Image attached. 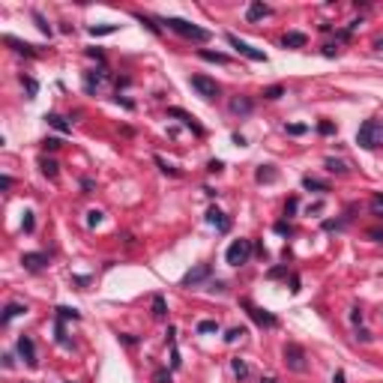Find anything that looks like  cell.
I'll list each match as a JSON object with an SVG mask.
<instances>
[{"mask_svg":"<svg viewBox=\"0 0 383 383\" xmlns=\"http://www.w3.org/2000/svg\"><path fill=\"white\" fill-rule=\"evenodd\" d=\"M356 144L365 150H377L383 147V123L380 120H365L356 132Z\"/></svg>","mask_w":383,"mask_h":383,"instance_id":"obj_1","label":"cell"},{"mask_svg":"<svg viewBox=\"0 0 383 383\" xmlns=\"http://www.w3.org/2000/svg\"><path fill=\"white\" fill-rule=\"evenodd\" d=\"M165 24H168L174 33L192 39V42H207V39H210V30H204V27H198V24H189V21H183V18H165Z\"/></svg>","mask_w":383,"mask_h":383,"instance_id":"obj_2","label":"cell"},{"mask_svg":"<svg viewBox=\"0 0 383 383\" xmlns=\"http://www.w3.org/2000/svg\"><path fill=\"white\" fill-rule=\"evenodd\" d=\"M249 257H252V243L249 240H234L224 252V260L231 266H243V263H249Z\"/></svg>","mask_w":383,"mask_h":383,"instance_id":"obj_3","label":"cell"},{"mask_svg":"<svg viewBox=\"0 0 383 383\" xmlns=\"http://www.w3.org/2000/svg\"><path fill=\"white\" fill-rule=\"evenodd\" d=\"M285 362L290 371H305L309 368V362H305V351L299 348V344H285Z\"/></svg>","mask_w":383,"mask_h":383,"instance_id":"obj_4","label":"cell"},{"mask_svg":"<svg viewBox=\"0 0 383 383\" xmlns=\"http://www.w3.org/2000/svg\"><path fill=\"white\" fill-rule=\"evenodd\" d=\"M189 84H192V90H198L204 99H216L219 96V84L213 78H207V75H192Z\"/></svg>","mask_w":383,"mask_h":383,"instance_id":"obj_5","label":"cell"},{"mask_svg":"<svg viewBox=\"0 0 383 383\" xmlns=\"http://www.w3.org/2000/svg\"><path fill=\"white\" fill-rule=\"evenodd\" d=\"M227 45H231V48H237L243 57H249V60H257V63H263L266 60V54L260 51V48H252L249 42H243L240 39V36H234V33H227Z\"/></svg>","mask_w":383,"mask_h":383,"instance_id":"obj_6","label":"cell"},{"mask_svg":"<svg viewBox=\"0 0 383 383\" xmlns=\"http://www.w3.org/2000/svg\"><path fill=\"white\" fill-rule=\"evenodd\" d=\"M243 309L249 312V318L257 323V326H266V329H273L279 320H276V315H270V312H266V309H257V305H252V302H246L243 299Z\"/></svg>","mask_w":383,"mask_h":383,"instance_id":"obj_7","label":"cell"},{"mask_svg":"<svg viewBox=\"0 0 383 383\" xmlns=\"http://www.w3.org/2000/svg\"><path fill=\"white\" fill-rule=\"evenodd\" d=\"M207 222L216 227L219 234H227V231H231V219H224V213H222V210H216V207L207 213Z\"/></svg>","mask_w":383,"mask_h":383,"instance_id":"obj_8","label":"cell"},{"mask_svg":"<svg viewBox=\"0 0 383 383\" xmlns=\"http://www.w3.org/2000/svg\"><path fill=\"white\" fill-rule=\"evenodd\" d=\"M21 263H24V270L36 273V270H42V266L48 263V255H39V252H27V255L21 257Z\"/></svg>","mask_w":383,"mask_h":383,"instance_id":"obj_9","label":"cell"},{"mask_svg":"<svg viewBox=\"0 0 383 383\" xmlns=\"http://www.w3.org/2000/svg\"><path fill=\"white\" fill-rule=\"evenodd\" d=\"M18 353H21V359H24L30 368L36 365V348H33V341H30L27 335H21V338H18Z\"/></svg>","mask_w":383,"mask_h":383,"instance_id":"obj_10","label":"cell"},{"mask_svg":"<svg viewBox=\"0 0 383 383\" xmlns=\"http://www.w3.org/2000/svg\"><path fill=\"white\" fill-rule=\"evenodd\" d=\"M168 117H180V120H183V123L192 129V132H195V135H204V129L195 123V117H192V114H186L183 108H168Z\"/></svg>","mask_w":383,"mask_h":383,"instance_id":"obj_11","label":"cell"},{"mask_svg":"<svg viewBox=\"0 0 383 383\" xmlns=\"http://www.w3.org/2000/svg\"><path fill=\"white\" fill-rule=\"evenodd\" d=\"M266 15H273V9L266 6V3H260V0L249 3V9H246V18H249V21H260V18H266Z\"/></svg>","mask_w":383,"mask_h":383,"instance_id":"obj_12","label":"cell"},{"mask_svg":"<svg viewBox=\"0 0 383 383\" xmlns=\"http://www.w3.org/2000/svg\"><path fill=\"white\" fill-rule=\"evenodd\" d=\"M207 276H210V266L201 263V266H195V270H189V273L183 276V285H198V282H204Z\"/></svg>","mask_w":383,"mask_h":383,"instance_id":"obj_13","label":"cell"},{"mask_svg":"<svg viewBox=\"0 0 383 383\" xmlns=\"http://www.w3.org/2000/svg\"><path fill=\"white\" fill-rule=\"evenodd\" d=\"M305 42H309V36H305V33H296V30L285 33V39H282V45H285V48H302Z\"/></svg>","mask_w":383,"mask_h":383,"instance_id":"obj_14","label":"cell"},{"mask_svg":"<svg viewBox=\"0 0 383 383\" xmlns=\"http://www.w3.org/2000/svg\"><path fill=\"white\" fill-rule=\"evenodd\" d=\"M252 108H255V102H252V99H246V96L231 99V114H252Z\"/></svg>","mask_w":383,"mask_h":383,"instance_id":"obj_15","label":"cell"},{"mask_svg":"<svg viewBox=\"0 0 383 383\" xmlns=\"http://www.w3.org/2000/svg\"><path fill=\"white\" fill-rule=\"evenodd\" d=\"M24 312H27V309H24V305H21V302H9V305H6V309H3V318H0V323H3V326H6V323H9L12 318H18V315H24Z\"/></svg>","mask_w":383,"mask_h":383,"instance_id":"obj_16","label":"cell"},{"mask_svg":"<svg viewBox=\"0 0 383 383\" xmlns=\"http://www.w3.org/2000/svg\"><path fill=\"white\" fill-rule=\"evenodd\" d=\"M255 177H257V183H273L279 174H276V168H273V165H260Z\"/></svg>","mask_w":383,"mask_h":383,"instance_id":"obj_17","label":"cell"},{"mask_svg":"<svg viewBox=\"0 0 383 383\" xmlns=\"http://www.w3.org/2000/svg\"><path fill=\"white\" fill-rule=\"evenodd\" d=\"M6 45H12L18 54H24V57H33L36 51H33V45H27V42H18V39H12V36H6Z\"/></svg>","mask_w":383,"mask_h":383,"instance_id":"obj_18","label":"cell"},{"mask_svg":"<svg viewBox=\"0 0 383 383\" xmlns=\"http://www.w3.org/2000/svg\"><path fill=\"white\" fill-rule=\"evenodd\" d=\"M102 78H105V69H96V72H90V75H87V81H84V87H87V90L93 93V90H96V87L102 84Z\"/></svg>","mask_w":383,"mask_h":383,"instance_id":"obj_19","label":"cell"},{"mask_svg":"<svg viewBox=\"0 0 383 383\" xmlns=\"http://www.w3.org/2000/svg\"><path fill=\"white\" fill-rule=\"evenodd\" d=\"M153 315H156L159 320L168 315V305H165V296H162V293H156V296H153Z\"/></svg>","mask_w":383,"mask_h":383,"instance_id":"obj_20","label":"cell"},{"mask_svg":"<svg viewBox=\"0 0 383 383\" xmlns=\"http://www.w3.org/2000/svg\"><path fill=\"white\" fill-rule=\"evenodd\" d=\"M39 168H42V174H45V177H51V180H54V177H57V168H60V165H57L54 159H39Z\"/></svg>","mask_w":383,"mask_h":383,"instance_id":"obj_21","label":"cell"},{"mask_svg":"<svg viewBox=\"0 0 383 383\" xmlns=\"http://www.w3.org/2000/svg\"><path fill=\"white\" fill-rule=\"evenodd\" d=\"M302 186L305 189H315V192H329V186L323 180H315V177H302Z\"/></svg>","mask_w":383,"mask_h":383,"instance_id":"obj_22","label":"cell"},{"mask_svg":"<svg viewBox=\"0 0 383 383\" xmlns=\"http://www.w3.org/2000/svg\"><path fill=\"white\" fill-rule=\"evenodd\" d=\"M45 120H48V123H51V126L57 129V132H72V126H69V123H66L63 117H57V114H48Z\"/></svg>","mask_w":383,"mask_h":383,"instance_id":"obj_23","label":"cell"},{"mask_svg":"<svg viewBox=\"0 0 383 383\" xmlns=\"http://www.w3.org/2000/svg\"><path fill=\"white\" fill-rule=\"evenodd\" d=\"M326 168H329L332 174H348V171H351L348 162H341V159H326Z\"/></svg>","mask_w":383,"mask_h":383,"instance_id":"obj_24","label":"cell"},{"mask_svg":"<svg viewBox=\"0 0 383 383\" xmlns=\"http://www.w3.org/2000/svg\"><path fill=\"white\" fill-rule=\"evenodd\" d=\"M198 57H201V60H210V63H227V57H224V54H216V51H198Z\"/></svg>","mask_w":383,"mask_h":383,"instance_id":"obj_25","label":"cell"},{"mask_svg":"<svg viewBox=\"0 0 383 383\" xmlns=\"http://www.w3.org/2000/svg\"><path fill=\"white\" fill-rule=\"evenodd\" d=\"M198 332H201V335L219 332V320H201V323H198Z\"/></svg>","mask_w":383,"mask_h":383,"instance_id":"obj_26","label":"cell"},{"mask_svg":"<svg viewBox=\"0 0 383 383\" xmlns=\"http://www.w3.org/2000/svg\"><path fill=\"white\" fill-rule=\"evenodd\" d=\"M231 368H234V374H237L240 380H246V377H249V365H246L243 359H234V362H231Z\"/></svg>","mask_w":383,"mask_h":383,"instance_id":"obj_27","label":"cell"},{"mask_svg":"<svg viewBox=\"0 0 383 383\" xmlns=\"http://www.w3.org/2000/svg\"><path fill=\"white\" fill-rule=\"evenodd\" d=\"M243 335H246V329H243V326H234V329H227L224 341H227V344H237V341H240Z\"/></svg>","mask_w":383,"mask_h":383,"instance_id":"obj_28","label":"cell"},{"mask_svg":"<svg viewBox=\"0 0 383 383\" xmlns=\"http://www.w3.org/2000/svg\"><path fill=\"white\" fill-rule=\"evenodd\" d=\"M21 227H24V234H33V227H36V219H33V213H30V210L24 213V219H21Z\"/></svg>","mask_w":383,"mask_h":383,"instance_id":"obj_29","label":"cell"},{"mask_svg":"<svg viewBox=\"0 0 383 383\" xmlns=\"http://www.w3.org/2000/svg\"><path fill=\"white\" fill-rule=\"evenodd\" d=\"M117 24H102V27H90V36H105V33H114Z\"/></svg>","mask_w":383,"mask_h":383,"instance_id":"obj_30","label":"cell"},{"mask_svg":"<svg viewBox=\"0 0 383 383\" xmlns=\"http://www.w3.org/2000/svg\"><path fill=\"white\" fill-rule=\"evenodd\" d=\"M279 96H285V87H279V84L263 90V99H279Z\"/></svg>","mask_w":383,"mask_h":383,"instance_id":"obj_31","label":"cell"},{"mask_svg":"<svg viewBox=\"0 0 383 383\" xmlns=\"http://www.w3.org/2000/svg\"><path fill=\"white\" fill-rule=\"evenodd\" d=\"M57 312H60V320H69V318H72V320H78V318H81L78 309H57Z\"/></svg>","mask_w":383,"mask_h":383,"instance_id":"obj_32","label":"cell"},{"mask_svg":"<svg viewBox=\"0 0 383 383\" xmlns=\"http://www.w3.org/2000/svg\"><path fill=\"white\" fill-rule=\"evenodd\" d=\"M153 383H171V371H168V368H159L156 374H153Z\"/></svg>","mask_w":383,"mask_h":383,"instance_id":"obj_33","label":"cell"},{"mask_svg":"<svg viewBox=\"0 0 383 383\" xmlns=\"http://www.w3.org/2000/svg\"><path fill=\"white\" fill-rule=\"evenodd\" d=\"M371 213L383 219V195H377V198H371Z\"/></svg>","mask_w":383,"mask_h":383,"instance_id":"obj_34","label":"cell"},{"mask_svg":"<svg viewBox=\"0 0 383 383\" xmlns=\"http://www.w3.org/2000/svg\"><path fill=\"white\" fill-rule=\"evenodd\" d=\"M285 129H287V135H305V132H309V126H302V123H290Z\"/></svg>","mask_w":383,"mask_h":383,"instance_id":"obj_35","label":"cell"},{"mask_svg":"<svg viewBox=\"0 0 383 383\" xmlns=\"http://www.w3.org/2000/svg\"><path fill=\"white\" fill-rule=\"evenodd\" d=\"M99 222H102V213H99V210H90V213H87V224H90V227H96Z\"/></svg>","mask_w":383,"mask_h":383,"instance_id":"obj_36","label":"cell"},{"mask_svg":"<svg viewBox=\"0 0 383 383\" xmlns=\"http://www.w3.org/2000/svg\"><path fill=\"white\" fill-rule=\"evenodd\" d=\"M156 165H159V168H162L165 174H171V177H177V168H171V165H165V159H159V156H156Z\"/></svg>","mask_w":383,"mask_h":383,"instance_id":"obj_37","label":"cell"},{"mask_svg":"<svg viewBox=\"0 0 383 383\" xmlns=\"http://www.w3.org/2000/svg\"><path fill=\"white\" fill-rule=\"evenodd\" d=\"M276 234H282V237H290V224H287V222H279V224H276Z\"/></svg>","mask_w":383,"mask_h":383,"instance_id":"obj_38","label":"cell"},{"mask_svg":"<svg viewBox=\"0 0 383 383\" xmlns=\"http://www.w3.org/2000/svg\"><path fill=\"white\" fill-rule=\"evenodd\" d=\"M33 18H36V24H39V30H42V33H51V27L45 24V18H42L39 12H33Z\"/></svg>","mask_w":383,"mask_h":383,"instance_id":"obj_39","label":"cell"},{"mask_svg":"<svg viewBox=\"0 0 383 383\" xmlns=\"http://www.w3.org/2000/svg\"><path fill=\"white\" fill-rule=\"evenodd\" d=\"M138 21H141V24H147V30H150V33H156V36H159V27H156V24H153L150 18H144V15H138Z\"/></svg>","mask_w":383,"mask_h":383,"instance_id":"obj_40","label":"cell"},{"mask_svg":"<svg viewBox=\"0 0 383 383\" xmlns=\"http://www.w3.org/2000/svg\"><path fill=\"white\" fill-rule=\"evenodd\" d=\"M318 132H320V135H332V132H335V126H332V123H320V126H318Z\"/></svg>","mask_w":383,"mask_h":383,"instance_id":"obj_41","label":"cell"},{"mask_svg":"<svg viewBox=\"0 0 383 383\" xmlns=\"http://www.w3.org/2000/svg\"><path fill=\"white\" fill-rule=\"evenodd\" d=\"M335 54H338L335 45H323V57H335Z\"/></svg>","mask_w":383,"mask_h":383,"instance_id":"obj_42","label":"cell"},{"mask_svg":"<svg viewBox=\"0 0 383 383\" xmlns=\"http://www.w3.org/2000/svg\"><path fill=\"white\" fill-rule=\"evenodd\" d=\"M0 189H3V192L12 189V177H0Z\"/></svg>","mask_w":383,"mask_h":383,"instance_id":"obj_43","label":"cell"},{"mask_svg":"<svg viewBox=\"0 0 383 383\" xmlns=\"http://www.w3.org/2000/svg\"><path fill=\"white\" fill-rule=\"evenodd\" d=\"M287 270H285V266H276V270H270V279H279V276H285Z\"/></svg>","mask_w":383,"mask_h":383,"instance_id":"obj_44","label":"cell"},{"mask_svg":"<svg viewBox=\"0 0 383 383\" xmlns=\"http://www.w3.org/2000/svg\"><path fill=\"white\" fill-rule=\"evenodd\" d=\"M45 147H48V150H57V147H60V138H48Z\"/></svg>","mask_w":383,"mask_h":383,"instance_id":"obj_45","label":"cell"},{"mask_svg":"<svg viewBox=\"0 0 383 383\" xmlns=\"http://www.w3.org/2000/svg\"><path fill=\"white\" fill-rule=\"evenodd\" d=\"M207 168H210V171H213V174H216V171H222V168H224V165H222V162H219V159H213V162H210V165H207Z\"/></svg>","mask_w":383,"mask_h":383,"instance_id":"obj_46","label":"cell"},{"mask_svg":"<svg viewBox=\"0 0 383 383\" xmlns=\"http://www.w3.org/2000/svg\"><path fill=\"white\" fill-rule=\"evenodd\" d=\"M293 210H296V198H290V201H287V207H285V213H293Z\"/></svg>","mask_w":383,"mask_h":383,"instance_id":"obj_47","label":"cell"},{"mask_svg":"<svg viewBox=\"0 0 383 383\" xmlns=\"http://www.w3.org/2000/svg\"><path fill=\"white\" fill-rule=\"evenodd\" d=\"M374 48H377V51H383V36H374Z\"/></svg>","mask_w":383,"mask_h":383,"instance_id":"obj_48","label":"cell"},{"mask_svg":"<svg viewBox=\"0 0 383 383\" xmlns=\"http://www.w3.org/2000/svg\"><path fill=\"white\" fill-rule=\"evenodd\" d=\"M332 383H344V374H341V371H335V377H332Z\"/></svg>","mask_w":383,"mask_h":383,"instance_id":"obj_49","label":"cell"},{"mask_svg":"<svg viewBox=\"0 0 383 383\" xmlns=\"http://www.w3.org/2000/svg\"><path fill=\"white\" fill-rule=\"evenodd\" d=\"M263 383H276V380H273V377H266V380H263Z\"/></svg>","mask_w":383,"mask_h":383,"instance_id":"obj_50","label":"cell"}]
</instances>
